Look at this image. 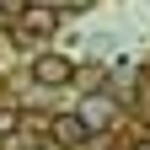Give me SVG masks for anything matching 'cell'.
I'll return each mask as SVG.
<instances>
[{"label":"cell","instance_id":"obj_6","mask_svg":"<svg viewBox=\"0 0 150 150\" xmlns=\"http://www.w3.org/2000/svg\"><path fill=\"white\" fill-rule=\"evenodd\" d=\"M59 6H75V11H86V6H91V0H59Z\"/></svg>","mask_w":150,"mask_h":150},{"label":"cell","instance_id":"obj_3","mask_svg":"<svg viewBox=\"0 0 150 150\" xmlns=\"http://www.w3.org/2000/svg\"><path fill=\"white\" fill-rule=\"evenodd\" d=\"M86 139H91V129H86L81 112H59V118H48V145H54V150H81Z\"/></svg>","mask_w":150,"mask_h":150},{"label":"cell","instance_id":"obj_2","mask_svg":"<svg viewBox=\"0 0 150 150\" xmlns=\"http://www.w3.org/2000/svg\"><path fill=\"white\" fill-rule=\"evenodd\" d=\"M32 81L43 91H59V86L75 81V59L70 54H32Z\"/></svg>","mask_w":150,"mask_h":150},{"label":"cell","instance_id":"obj_7","mask_svg":"<svg viewBox=\"0 0 150 150\" xmlns=\"http://www.w3.org/2000/svg\"><path fill=\"white\" fill-rule=\"evenodd\" d=\"M129 150H150V134H145V139H134V145H129Z\"/></svg>","mask_w":150,"mask_h":150},{"label":"cell","instance_id":"obj_1","mask_svg":"<svg viewBox=\"0 0 150 150\" xmlns=\"http://www.w3.org/2000/svg\"><path fill=\"white\" fill-rule=\"evenodd\" d=\"M54 32H59V6L38 0V6H27L22 16H16V27H11V43H22V48H38V43H48Z\"/></svg>","mask_w":150,"mask_h":150},{"label":"cell","instance_id":"obj_4","mask_svg":"<svg viewBox=\"0 0 150 150\" xmlns=\"http://www.w3.org/2000/svg\"><path fill=\"white\" fill-rule=\"evenodd\" d=\"M81 118H86V129H91V134H102V129H112V123H118V102H112L107 91H102V97H86V102H81Z\"/></svg>","mask_w":150,"mask_h":150},{"label":"cell","instance_id":"obj_5","mask_svg":"<svg viewBox=\"0 0 150 150\" xmlns=\"http://www.w3.org/2000/svg\"><path fill=\"white\" fill-rule=\"evenodd\" d=\"M22 123H27V112H16V107H0V139H16V134H22Z\"/></svg>","mask_w":150,"mask_h":150}]
</instances>
